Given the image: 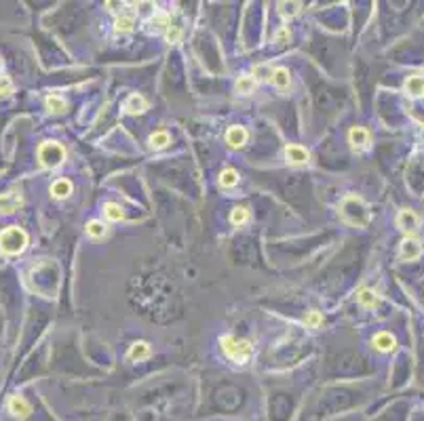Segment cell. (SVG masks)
<instances>
[{
	"label": "cell",
	"mask_w": 424,
	"mask_h": 421,
	"mask_svg": "<svg viewBox=\"0 0 424 421\" xmlns=\"http://www.w3.org/2000/svg\"><path fill=\"white\" fill-rule=\"evenodd\" d=\"M220 343H222V350L235 362H247L251 358V343L247 339H239L235 335H224L220 339Z\"/></svg>",
	"instance_id": "obj_3"
},
{
	"label": "cell",
	"mask_w": 424,
	"mask_h": 421,
	"mask_svg": "<svg viewBox=\"0 0 424 421\" xmlns=\"http://www.w3.org/2000/svg\"><path fill=\"white\" fill-rule=\"evenodd\" d=\"M11 91H13L11 80H9L7 76H0V97H3V95H9Z\"/></svg>",
	"instance_id": "obj_29"
},
{
	"label": "cell",
	"mask_w": 424,
	"mask_h": 421,
	"mask_svg": "<svg viewBox=\"0 0 424 421\" xmlns=\"http://www.w3.org/2000/svg\"><path fill=\"white\" fill-rule=\"evenodd\" d=\"M340 213H342V217H344L348 223L359 225V228H363V225L369 223V211L365 207V202H363L361 198H357V196H346L344 200H342Z\"/></svg>",
	"instance_id": "obj_2"
},
{
	"label": "cell",
	"mask_w": 424,
	"mask_h": 421,
	"mask_svg": "<svg viewBox=\"0 0 424 421\" xmlns=\"http://www.w3.org/2000/svg\"><path fill=\"white\" fill-rule=\"evenodd\" d=\"M22 194L17 192H7V194H0V213L3 215H11L15 213L19 207H22Z\"/></svg>",
	"instance_id": "obj_6"
},
{
	"label": "cell",
	"mask_w": 424,
	"mask_h": 421,
	"mask_svg": "<svg viewBox=\"0 0 424 421\" xmlns=\"http://www.w3.org/2000/svg\"><path fill=\"white\" fill-rule=\"evenodd\" d=\"M129 360H146L150 356V345L146 341H135L133 345L129 347Z\"/></svg>",
	"instance_id": "obj_15"
},
{
	"label": "cell",
	"mask_w": 424,
	"mask_h": 421,
	"mask_svg": "<svg viewBox=\"0 0 424 421\" xmlns=\"http://www.w3.org/2000/svg\"><path fill=\"white\" fill-rule=\"evenodd\" d=\"M247 219H249V211H247L245 207L232 209V213H230V223H232V225H243Z\"/></svg>",
	"instance_id": "obj_25"
},
{
	"label": "cell",
	"mask_w": 424,
	"mask_h": 421,
	"mask_svg": "<svg viewBox=\"0 0 424 421\" xmlns=\"http://www.w3.org/2000/svg\"><path fill=\"white\" fill-rule=\"evenodd\" d=\"M405 91L411 97L424 95V78L422 76H409L407 82H405Z\"/></svg>",
	"instance_id": "obj_19"
},
{
	"label": "cell",
	"mask_w": 424,
	"mask_h": 421,
	"mask_svg": "<svg viewBox=\"0 0 424 421\" xmlns=\"http://www.w3.org/2000/svg\"><path fill=\"white\" fill-rule=\"evenodd\" d=\"M47 110L49 112H55V114H64L68 110V101L62 97V95H49L47 97Z\"/></svg>",
	"instance_id": "obj_18"
},
{
	"label": "cell",
	"mask_w": 424,
	"mask_h": 421,
	"mask_svg": "<svg viewBox=\"0 0 424 421\" xmlns=\"http://www.w3.org/2000/svg\"><path fill=\"white\" fill-rule=\"evenodd\" d=\"M422 255V246L418 240H411V238H405L401 244V257L403 259H407V261H413V259H418Z\"/></svg>",
	"instance_id": "obj_13"
},
{
	"label": "cell",
	"mask_w": 424,
	"mask_h": 421,
	"mask_svg": "<svg viewBox=\"0 0 424 421\" xmlns=\"http://www.w3.org/2000/svg\"><path fill=\"white\" fill-rule=\"evenodd\" d=\"M254 89H256V80L251 76H241L237 80V91H239V93L249 95V93H254Z\"/></svg>",
	"instance_id": "obj_23"
},
{
	"label": "cell",
	"mask_w": 424,
	"mask_h": 421,
	"mask_svg": "<svg viewBox=\"0 0 424 421\" xmlns=\"http://www.w3.org/2000/svg\"><path fill=\"white\" fill-rule=\"evenodd\" d=\"M239 183V173L235 169H224L220 173V186L222 188H235Z\"/></svg>",
	"instance_id": "obj_21"
},
{
	"label": "cell",
	"mask_w": 424,
	"mask_h": 421,
	"mask_svg": "<svg viewBox=\"0 0 424 421\" xmlns=\"http://www.w3.org/2000/svg\"><path fill=\"white\" fill-rule=\"evenodd\" d=\"M321 322H323V316H321L319 312H315V310H312V312L304 318V324H306L308 328H317Z\"/></svg>",
	"instance_id": "obj_27"
},
{
	"label": "cell",
	"mask_w": 424,
	"mask_h": 421,
	"mask_svg": "<svg viewBox=\"0 0 424 421\" xmlns=\"http://www.w3.org/2000/svg\"><path fill=\"white\" fill-rule=\"evenodd\" d=\"M371 343H373V347H376L378 352H392L397 347L395 337H392L390 333H378V335H373Z\"/></svg>",
	"instance_id": "obj_11"
},
{
	"label": "cell",
	"mask_w": 424,
	"mask_h": 421,
	"mask_svg": "<svg viewBox=\"0 0 424 421\" xmlns=\"http://www.w3.org/2000/svg\"><path fill=\"white\" fill-rule=\"evenodd\" d=\"M104 213H106V217L110 219V221H120L125 217L123 215V209L118 207V204H114V202H106L104 204Z\"/></svg>",
	"instance_id": "obj_24"
},
{
	"label": "cell",
	"mask_w": 424,
	"mask_h": 421,
	"mask_svg": "<svg viewBox=\"0 0 424 421\" xmlns=\"http://www.w3.org/2000/svg\"><path fill=\"white\" fill-rule=\"evenodd\" d=\"M348 141L352 150H365L369 146V133L363 127H352L348 133Z\"/></svg>",
	"instance_id": "obj_8"
},
{
	"label": "cell",
	"mask_w": 424,
	"mask_h": 421,
	"mask_svg": "<svg viewBox=\"0 0 424 421\" xmlns=\"http://www.w3.org/2000/svg\"><path fill=\"white\" fill-rule=\"evenodd\" d=\"M272 85H275L277 89H287L289 87V82H291V76H289V70L287 68H277L275 72H272Z\"/></svg>",
	"instance_id": "obj_17"
},
{
	"label": "cell",
	"mask_w": 424,
	"mask_h": 421,
	"mask_svg": "<svg viewBox=\"0 0 424 421\" xmlns=\"http://www.w3.org/2000/svg\"><path fill=\"white\" fill-rule=\"evenodd\" d=\"M272 72H275V70H268L266 66H258V68H254V74H256L258 78H262V80H272Z\"/></svg>",
	"instance_id": "obj_28"
},
{
	"label": "cell",
	"mask_w": 424,
	"mask_h": 421,
	"mask_svg": "<svg viewBox=\"0 0 424 421\" xmlns=\"http://www.w3.org/2000/svg\"><path fill=\"white\" fill-rule=\"evenodd\" d=\"M85 230H87V236H91V238H104L108 232L102 221H89Z\"/></svg>",
	"instance_id": "obj_22"
},
{
	"label": "cell",
	"mask_w": 424,
	"mask_h": 421,
	"mask_svg": "<svg viewBox=\"0 0 424 421\" xmlns=\"http://www.w3.org/2000/svg\"><path fill=\"white\" fill-rule=\"evenodd\" d=\"M133 30V17L123 15L116 19V32H131Z\"/></svg>",
	"instance_id": "obj_26"
},
{
	"label": "cell",
	"mask_w": 424,
	"mask_h": 421,
	"mask_svg": "<svg viewBox=\"0 0 424 421\" xmlns=\"http://www.w3.org/2000/svg\"><path fill=\"white\" fill-rule=\"evenodd\" d=\"M7 406H9V413H13L19 419H26L30 413H32V404H30L24 396H11Z\"/></svg>",
	"instance_id": "obj_7"
},
{
	"label": "cell",
	"mask_w": 424,
	"mask_h": 421,
	"mask_svg": "<svg viewBox=\"0 0 424 421\" xmlns=\"http://www.w3.org/2000/svg\"><path fill=\"white\" fill-rule=\"evenodd\" d=\"M28 246V234L19 225H9L0 232V253L3 255H22Z\"/></svg>",
	"instance_id": "obj_1"
},
{
	"label": "cell",
	"mask_w": 424,
	"mask_h": 421,
	"mask_svg": "<svg viewBox=\"0 0 424 421\" xmlns=\"http://www.w3.org/2000/svg\"><path fill=\"white\" fill-rule=\"evenodd\" d=\"M357 301L363 305V307H376L378 301H380V297L376 291H371V289H361L357 293Z\"/></svg>",
	"instance_id": "obj_16"
},
{
	"label": "cell",
	"mask_w": 424,
	"mask_h": 421,
	"mask_svg": "<svg viewBox=\"0 0 424 421\" xmlns=\"http://www.w3.org/2000/svg\"><path fill=\"white\" fill-rule=\"evenodd\" d=\"M287 36H289V30H281V32L277 34V40H279V43H281V40H285Z\"/></svg>",
	"instance_id": "obj_31"
},
{
	"label": "cell",
	"mask_w": 424,
	"mask_h": 421,
	"mask_svg": "<svg viewBox=\"0 0 424 421\" xmlns=\"http://www.w3.org/2000/svg\"><path fill=\"white\" fill-rule=\"evenodd\" d=\"M285 158H287V162H291V164H306L308 158H310V154H308L306 148L291 143V146L285 148Z\"/></svg>",
	"instance_id": "obj_9"
},
{
	"label": "cell",
	"mask_w": 424,
	"mask_h": 421,
	"mask_svg": "<svg viewBox=\"0 0 424 421\" xmlns=\"http://www.w3.org/2000/svg\"><path fill=\"white\" fill-rule=\"evenodd\" d=\"M146 110H148V101H146V97H141L139 93L131 95V97L125 101V112H127V114H131V116L144 114Z\"/></svg>",
	"instance_id": "obj_10"
},
{
	"label": "cell",
	"mask_w": 424,
	"mask_h": 421,
	"mask_svg": "<svg viewBox=\"0 0 424 421\" xmlns=\"http://www.w3.org/2000/svg\"><path fill=\"white\" fill-rule=\"evenodd\" d=\"M179 36H181V32H179V28H177V26H171V28L167 30V38H169V43H177Z\"/></svg>",
	"instance_id": "obj_30"
},
{
	"label": "cell",
	"mask_w": 424,
	"mask_h": 421,
	"mask_svg": "<svg viewBox=\"0 0 424 421\" xmlns=\"http://www.w3.org/2000/svg\"><path fill=\"white\" fill-rule=\"evenodd\" d=\"M169 133H165V131H156V133H152L150 135V139H148V143H150V148L152 150H163V148H167L169 146Z\"/></svg>",
	"instance_id": "obj_20"
},
{
	"label": "cell",
	"mask_w": 424,
	"mask_h": 421,
	"mask_svg": "<svg viewBox=\"0 0 424 421\" xmlns=\"http://www.w3.org/2000/svg\"><path fill=\"white\" fill-rule=\"evenodd\" d=\"M0 76H3V61H0Z\"/></svg>",
	"instance_id": "obj_32"
},
{
	"label": "cell",
	"mask_w": 424,
	"mask_h": 421,
	"mask_svg": "<svg viewBox=\"0 0 424 421\" xmlns=\"http://www.w3.org/2000/svg\"><path fill=\"white\" fill-rule=\"evenodd\" d=\"M397 225H399V228L405 232L407 236H411V234H416L418 225H420V219H418V215L413 213V211L405 209V211H401V213L397 215Z\"/></svg>",
	"instance_id": "obj_5"
},
{
	"label": "cell",
	"mask_w": 424,
	"mask_h": 421,
	"mask_svg": "<svg viewBox=\"0 0 424 421\" xmlns=\"http://www.w3.org/2000/svg\"><path fill=\"white\" fill-rule=\"evenodd\" d=\"M64 158H66V150L62 143L49 141V143H43L38 150V160L45 169H57L64 162Z\"/></svg>",
	"instance_id": "obj_4"
},
{
	"label": "cell",
	"mask_w": 424,
	"mask_h": 421,
	"mask_svg": "<svg viewBox=\"0 0 424 421\" xmlns=\"http://www.w3.org/2000/svg\"><path fill=\"white\" fill-rule=\"evenodd\" d=\"M70 194H72V183H70L68 179H57V181H53V186H51V196H53V198L62 200V198H68Z\"/></svg>",
	"instance_id": "obj_14"
},
{
	"label": "cell",
	"mask_w": 424,
	"mask_h": 421,
	"mask_svg": "<svg viewBox=\"0 0 424 421\" xmlns=\"http://www.w3.org/2000/svg\"><path fill=\"white\" fill-rule=\"evenodd\" d=\"M226 141L230 148H243L247 143V131L243 127H230L226 133Z\"/></svg>",
	"instance_id": "obj_12"
}]
</instances>
